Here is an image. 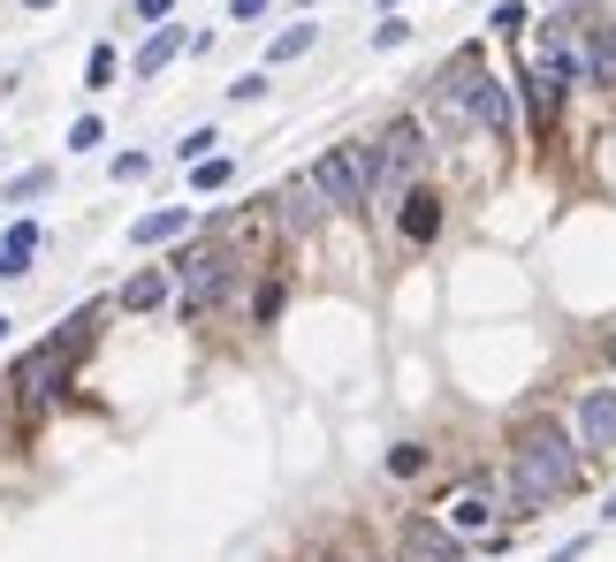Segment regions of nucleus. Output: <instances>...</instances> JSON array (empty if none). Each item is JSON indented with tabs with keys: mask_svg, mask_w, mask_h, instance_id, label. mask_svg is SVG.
Returning <instances> with one entry per match:
<instances>
[{
	"mask_svg": "<svg viewBox=\"0 0 616 562\" xmlns=\"http://www.w3.org/2000/svg\"><path fill=\"white\" fill-rule=\"evenodd\" d=\"M579 471H586V456H579V433L563 419H525L518 425V441H510V479H502V510L510 517H541L548 502H563L571 487H579Z\"/></svg>",
	"mask_w": 616,
	"mask_h": 562,
	"instance_id": "f257e3e1",
	"label": "nucleus"
},
{
	"mask_svg": "<svg viewBox=\"0 0 616 562\" xmlns=\"http://www.w3.org/2000/svg\"><path fill=\"white\" fill-rule=\"evenodd\" d=\"M100 319H107V304H84L77 319H61V335H46V342L15 365V380H8V388H15L23 403H54V396H61V380L77 373V358L92 350V327H100Z\"/></svg>",
	"mask_w": 616,
	"mask_h": 562,
	"instance_id": "f03ea898",
	"label": "nucleus"
},
{
	"mask_svg": "<svg viewBox=\"0 0 616 562\" xmlns=\"http://www.w3.org/2000/svg\"><path fill=\"white\" fill-rule=\"evenodd\" d=\"M305 175L319 183L327 213H365V206H373V167H365V144H327Z\"/></svg>",
	"mask_w": 616,
	"mask_h": 562,
	"instance_id": "7ed1b4c3",
	"label": "nucleus"
},
{
	"mask_svg": "<svg viewBox=\"0 0 616 562\" xmlns=\"http://www.w3.org/2000/svg\"><path fill=\"white\" fill-rule=\"evenodd\" d=\"M175 274H183V319H206V312L221 304L229 274H236V259H229V251H183Z\"/></svg>",
	"mask_w": 616,
	"mask_h": 562,
	"instance_id": "20e7f679",
	"label": "nucleus"
},
{
	"mask_svg": "<svg viewBox=\"0 0 616 562\" xmlns=\"http://www.w3.org/2000/svg\"><path fill=\"white\" fill-rule=\"evenodd\" d=\"M571 433H579V456H586V464L609 456V448H616V388H579V403H571Z\"/></svg>",
	"mask_w": 616,
	"mask_h": 562,
	"instance_id": "39448f33",
	"label": "nucleus"
},
{
	"mask_svg": "<svg viewBox=\"0 0 616 562\" xmlns=\"http://www.w3.org/2000/svg\"><path fill=\"white\" fill-rule=\"evenodd\" d=\"M495 510H502V487H495L487 471H472L457 494L442 502V525H450V532L464 540V532H487V525H495Z\"/></svg>",
	"mask_w": 616,
	"mask_h": 562,
	"instance_id": "423d86ee",
	"label": "nucleus"
},
{
	"mask_svg": "<svg viewBox=\"0 0 616 562\" xmlns=\"http://www.w3.org/2000/svg\"><path fill=\"white\" fill-rule=\"evenodd\" d=\"M267 213H275L290 236H312V229L327 221V198H319V183H312V175H290V183L267 198Z\"/></svg>",
	"mask_w": 616,
	"mask_h": 562,
	"instance_id": "0eeeda50",
	"label": "nucleus"
},
{
	"mask_svg": "<svg viewBox=\"0 0 616 562\" xmlns=\"http://www.w3.org/2000/svg\"><path fill=\"white\" fill-rule=\"evenodd\" d=\"M464 540L450 525H434V517H404V532H396V562H457Z\"/></svg>",
	"mask_w": 616,
	"mask_h": 562,
	"instance_id": "6e6552de",
	"label": "nucleus"
},
{
	"mask_svg": "<svg viewBox=\"0 0 616 562\" xmlns=\"http://www.w3.org/2000/svg\"><path fill=\"white\" fill-rule=\"evenodd\" d=\"M579 84L616 92V23H586V46H579Z\"/></svg>",
	"mask_w": 616,
	"mask_h": 562,
	"instance_id": "1a4fd4ad",
	"label": "nucleus"
},
{
	"mask_svg": "<svg viewBox=\"0 0 616 562\" xmlns=\"http://www.w3.org/2000/svg\"><path fill=\"white\" fill-rule=\"evenodd\" d=\"M396 236H404V244H434V236H442V198H434V190H411V198L396 206Z\"/></svg>",
	"mask_w": 616,
	"mask_h": 562,
	"instance_id": "9d476101",
	"label": "nucleus"
},
{
	"mask_svg": "<svg viewBox=\"0 0 616 562\" xmlns=\"http://www.w3.org/2000/svg\"><path fill=\"white\" fill-rule=\"evenodd\" d=\"M175 236H190V206H160V213H138V221H130V244H138V251L175 244Z\"/></svg>",
	"mask_w": 616,
	"mask_h": 562,
	"instance_id": "9b49d317",
	"label": "nucleus"
},
{
	"mask_svg": "<svg viewBox=\"0 0 616 562\" xmlns=\"http://www.w3.org/2000/svg\"><path fill=\"white\" fill-rule=\"evenodd\" d=\"M175 54H190V31H175V23H153V38L138 46V61H130V69H138V77H160Z\"/></svg>",
	"mask_w": 616,
	"mask_h": 562,
	"instance_id": "f8f14e48",
	"label": "nucleus"
},
{
	"mask_svg": "<svg viewBox=\"0 0 616 562\" xmlns=\"http://www.w3.org/2000/svg\"><path fill=\"white\" fill-rule=\"evenodd\" d=\"M160 304H167V274H160V267L123 281V312H160Z\"/></svg>",
	"mask_w": 616,
	"mask_h": 562,
	"instance_id": "ddd939ff",
	"label": "nucleus"
},
{
	"mask_svg": "<svg viewBox=\"0 0 616 562\" xmlns=\"http://www.w3.org/2000/svg\"><path fill=\"white\" fill-rule=\"evenodd\" d=\"M312 38H319V23H290V31H275L267 61H275V69H282V61H298V54H312Z\"/></svg>",
	"mask_w": 616,
	"mask_h": 562,
	"instance_id": "4468645a",
	"label": "nucleus"
},
{
	"mask_svg": "<svg viewBox=\"0 0 616 562\" xmlns=\"http://www.w3.org/2000/svg\"><path fill=\"white\" fill-rule=\"evenodd\" d=\"M229 183H236V160H221V152L190 160V190H229Z\"/></svg>",
	"mask_w": 616,
	"mask_h": 562,
	"instance_id": "2eb2a0df",
	"label": "nucleus"
},
{
	"mask_svg": "<svg viewBox=\"0 0 616 562\" xmlns=\"http://www.w3.org/2000/svg\"><path fill=\"white\" fill-rule=\"evenodd\" d=\"M54 190V167H23L15 183H8V206H31V198H46Z\"/></svg>",
	"mask_w": 616,
	"mask_h": 562,
	"instance_id": "dca6fc26",
	"label": "nucleus"
},
{
	"mask_svg": "<svg viewBox=\"0 0 616 562\" xmlns=\"http://www.w3.org/2000/svg\"><path fill=\"white\" fill-rule=\"evenodd\" d=\"M525 23H533V15H525V0H502V8L487 15V31H495V38H525Z\"/></svg>",
	"mask_w": 616,
	"mask_h": 562,
	"instance_id": "f3484780",
	"label": "nucleus"
},
{
	"mask_svg": "<svg viewBox=\"0 0 616 562\" xmlns=\"http://www.w3.org/2000/svg\"><path fill=\"white\" fill-rule=\"evenodd\" d=\"M0 251H8V259H15V274H23V267H31V251H38V221H15Z\"/></svg>",
	"mask_w": 616,
	"mask_h": 562,
	"instance_id": "a211bd4d",
	"label": "nucleus"
},
{
	"mask_svg": "<svg viewBox=\"0 0 616 562\" xmlns=\"http://www.w3.org/2000/svg\"><path fill=\"white\" fill-rule=\"evenodd\" d=\"M115 69H123V61H115V46H92V61H84V84H92V92H107V84H115Z\"/></svg>",
	"mask_w": 616,
	"mask_h": 562,
	"instance_id": "6ab92c4d",
	"label": "nucleus"
},
{
	"mask_svg": "<svg viewBox=\"0 0 616 562\" xmlns=\"http://www.w3.org/2000/svg\"><path fill=\"white\" fill-rule=\"evenodd\" d=\"M388 471H396V479H419V471H427V448H419V441H396V448H388Z\"/></svg>",
	"mask_w": 616,
	"mask_h": 562,
	"instance_id": "aec40b11",
	"label": "nucleus"
},
{
	"mask_svg": "<svg viewBox=\"0 0 616 562\" xmlns=\"http://www.w3.org/2000/svg\"><path fill=\"white\" fill-rule=\"evenodd\" d=\"M229 99H236V107H252V99H267V69H244V77L229 84Z\"/></svg>",
	"mask_w": 616,
	"mask_h": 562,
	"instance_id": "412c9836",
	"label": "nucleus"
},
{
	"mask_svg": "<svg viewBox=\"0 0 616 562\" xmlns=\"http://www.w3.org/2000/svg\"><path fill=\"white\" fill-rule=\"evenodd\" d=\"M69 144H77V152H100V144H107V122H100V115H84V122L69 130Z\"/></svg>",
	"mask_w": 616,
	"mask_h": 562,
	"instance_id": "4be33fe9",
	"label": "nucleus"
},
{
	"mask_svg": "<svg viewBox=\"0 0 616 562\" xmlns=\"http://www.w3.org/2000/svg\"><path fill=\"white\" fill-rule=\"evenodd\" d=\"M404 38H411V23H404V15H396V8H388V23H373V46H381V54H388V46H404Z\"/></svg>",
	"mask_w": 616,
	"mask_h": 562,
	"instance_id": "5701e85b",
	"label": "nucleus"
},
{
	"mask_svg": "<svg viewBox=\"0 0 616 562\" xmlns=\"http://www.w3.org/2000/svg\"><path fill=\"white\" fill-rule=\"evenodd\" d=\"M146 175H153V152H123L115 160V183H146Z\"/></svg>",
	"mask_w": 616,
	"mask_h": 562,
	"instance_id": "b1692460",
	"label": "nucleus"
},
{
	"mask_svg": "<svg viewBox=\"0 0 616 562\" xmlns=\"http://www.w3.org/2000/svg\"><path fill=\"white\" fill-rule=\"evenodd\" d=\"M282 304H290V289H282V281H267V289H259V304H252V312H259V327H267Z\"/></svg>",
	"mask_w": 616,
	"mask_h": 562,
	"instance_id": "393cba45",
	"label": "nucleus"
},
{
	"mask_svg": "<svg viewBox=\"0 0 616 562\" xmlns=\"http://www.w3.org/2000/svg\"><path fill=\"white\" fill-rule=\"evenodd\" d=\"M213 144H221V130H190V138L175 144V152H183V160H206V152H213Z\"/></svg>",
	"mask_w": 616,
	"mask_h": 562,
	"instance_id": "a878e982",
	"label": "nucleus"
},
{
	"mask_svg": "<svg viewBox=\"0 0 616 562\" xmlns=\"http://www.w3.org/2000/svg\"><path fill=\"white\" fill-rule=\"evenodd\" d=\"M130 15H138V23H167V15H175V0H130Z\"/></svg>",
	"mask_w": 616,
	"mask_h": 562,
	"instance_id": "bb28decb",
	"label": "nucleus"
},
{
	"mask_svg": "<svg viewBox=\"0 0 616 562\" xmlns=\"http://www.w3.org/2000/svg\"><path fill=\"white\" fill-rule=\"evenodd\" d=\"M229 15H236V23H259V15H267V0H229Z\"/></svg>",
	"mask_w": 616,
	"mask_h": 562,
	"instance_id": "cd10ccee",
	"label": "nucleus"
},
{
	"mask_svg": "<svg viewBox=\"0 0 616 562\" xmlns=\"http://www.w3.org/2000/svg\"><path fill=\"white\" fill-rule=\"evenodd\" d=\"M579 555H586V540H571V548H556V555H548V562H579Z\"/></svg>",
	"mask_w": 616,
	"mask_h": 562,
	"instance_id": "c85d7f7f",
	"label": "nucleus"
},
{
	"mask_svg": "<svg viewBox=\"0 0 616 562\" xmlns=\"http://www.w3.org/2000/svg\"><path fill=\"white\" fill-rule=\"evenodd\" d=\"M602 525H616V487H609V502H602Z\"/></svg>",
	"mask_w": 616,
	"mask_h": 562,
	"instance_id": "c756f323",
	"label": "nucleus"
},
{
	"mask_svg": "<svg viewBox=\"0 0 616 562\" xmlns=\"http://www.w3.org/2000/svg\"><path fill=\"white\" fill-rule=\"evenodd\" d=\"M602 358H609V373H616V327H609V342H602Z\"/></svg>",
	"mask_w": 616,
	"mask_h": 562,
	"instance_id": "7c9ffc66",
	"label": "nucleus"
},
{
	"mask_svg": "<svg viewBox=\"0 0 616 562\" xmlns=\"http://www.w3.org/2000/svg\"><path fill=\"white\" fill-rule=\"evenodd\" d=\"M0 281H15V259H8V251H0Z\"/></svg>",
	"mask_w": 616,
	"mask_h": 562,
	"instance_id": "2f4dec72",
	"label": "nucleus"
},
{
	"mask_svg": "<svg viewBox=\"0 0 616 562\" xmlns=\"http://www.w3.org/2000/svg\"><path fill=\"white\" fill-rule=\"evenodd\" d=\"M23 8H54V0H23Z\"/></svg>",
	"mask_w": 616,
	"mask_h": 562,
	"instance_id": "473e14b6",
	"label": "nucleus"
},
{
	"mask_svg": "<svg viewBox=\"0 0 616 562\" xmlns=\"http://www.w3.org/2000/svg\"><path fill=\"white\" fill-rule=\"evenodd\" d=\"M8 327H15V319H0V342H8Z\"/></svg>",
	"mask_w": 616,
	"mask_h": 562,
	"instance_id": "72a5a7b5",
	"label": "nucleus"
},
{
	"mask_svg": "<svg viewBox=\"0 0 616 562\" xmlns=\"http://www.w3.org/2000/svg\"><path fill=\"white\" fill-rule=\"evenodd\" d=\"M381 8H404V0H381Z\"/></svg>",
	"mask_w": 616,
	"mask_h": 562,
	"instance_id": "f704fd0d",
	"label": "nucleus"
},
{
	"mask_svg": "<svg viewBox=\"0 0 616 562\" xmlns=\"http://www.w3.org/2000/svg\"><path fill=\"white\" fill-rule=\"evenodd\" d=\"M298 8H312V0H298Z\"/></svg>",
	"mask_w": 616,
	"mask_h": 562,
	"instance_id": "c9c22d12",
	"label": "nucleus"
}]
</instances>
